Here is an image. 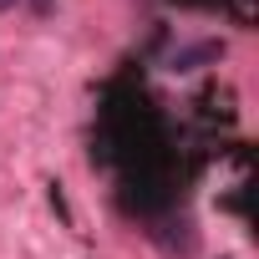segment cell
<instances>
[{"instance_id": "obj_1", "label": "cell", "mask_w": 259, "mask_h": 259, "mask_svg": "<svg viewBox=\"0 0 259 259\" xmlns=\"http://www.w3.org/2000/svg\"><path fill=\"white\" fill-rule=\"evenodd\" d=\"M11 6H16V0H0V11H11Z\"/></svg>"}]
</instances>
